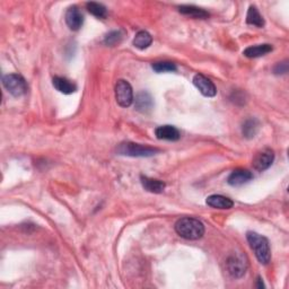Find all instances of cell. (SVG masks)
Here are the masks:
<instances>
[{
    "label": "cell",
    "mask_w": 289,
    "mask_h": 289,
    "mask_svg": "<svg viewBox=\"0 0 289 289\" xmlns=\"http://www.w3.org/2000/svg\"><path fill=\"white\" fill-rule=\"evenodd\" d=\"M252 179V172L244 169H237L230 173L227 179V182L229 185H232V187H241V185L250 182Z\"/></svg>",
    "instance_id": "cell-10"
},
{
    "label": "cell",
    "mask_w": 289,
    "mask_h": 289,
    "mask_svg": "<svg viewBox=\"0 0 289 289\" xmlns=\"http://www.w3.org/2000/svg\"><path fill=\"white\" fill-rule=\"evenodd\" d=\"M226 268L233 278H241L246 272L247 262L242 255H232L226 261Z\"/></svg>",
    "instance_id": "cell-6"
},
{
    "label": "cell",
    "mask_w": 289,
    "mask_h": 289,
    "mask_svg": "<svg viewBox=\"0 0 289 289\" xmlns=\"http://www.w3.org/2000/svg\"><path fill=\"white\" fill-rule=\"evenodd\" d=\"M86 8L87 11L97 18H105L107 16V11L104 5L98 4V3H87L86 4Z\"/></svg>",
    "instance_id": "cell-21"
},
{
    "label": "cell",
    "mask_w": 289,
    "mask_h": 289,
    "mask_svg": "<svg viewBox=\"0 0 289 289\" xmlns=\"http://www.w3.org/2000/svg\"><path fill=\"white\" fill-rule=\"evenodd\" d=\"M155 134L157 139L169 140V141H176L181 137L180 131L173 125H161L156 128Z\"/></svg>",
    "instance_id": "cell-12"
},
{
    "label": "cell",
    "mask_w": 289,
    "mask_h": 289,
    "mask_svg": "<svg viewBox=\"0 0 289 289\" xmlns=\"http://www.w3.org/2000/svg\"><path fill=\"white\" fill-rule=\"evenodd\" d=\"M141 184L144 190H147L148 192L152 193H162L166 188V184L161 180H155L147 178V176H141Z\"/></svg>",
    "instance_id": "cell-15"
},
{
    "label": "cell",
    "mask_w": 289,
    "mask_h": 289,
    "mask_svg": "<svg viewBox=\"0 0 289 289\" xmlns=\"http://www.w3.org/2000/svg\"><path fill=\"white\" fill-rule=\"evenodd\" d=\"M66 23L71 31H78L84 24V16L77 6H71L66 12Z\"/></svg>",
    "instance_id": "cell-9"
},
{
    "label": "cell",
    "mask_w": 289,
    "mask_h": 289,
    "mask_svg": "<svg viewBox=\"0 0 289 289\" xmlns=\"http://www.w3.org/2000/svg\"><path fill=\"white\" fill-rule=\"evenodd\" d=\"M288 71V62L283 61V62H279L273 68V72L275 75H283L287 74Z\"/></svg>",
    "instance_id": "cell-24"
},
{
    "label": "cell",
    "mask_w": 289,
    "mask_h": 289,
    "mask_svg": "<svg viewBox=\"0 0 289 289\" xmlns=\"http://www.w3.org/2000/svg\"><path fill=\"white\" fill-rule=\"evenodd\" d=\"M273 160H274L273 151H271L270 148H264L255 154L252 164L256 171L263 172L265 170H268L269 167L272 165Z\"/></svg>",
    "instance_id": "cell-7"
},
{
    "label": "cell",
    "mask_w": 289,
    "mask_h": 289,
    "mask_svg": "<svg viewBox=\"0 0 289 289\" xmlns=\"http://www.w3.org/2000/svg\"><path fill=\"white\" fill-rule=\"evenodd\" d=\"M52 84L58 92L66 94V95L75 93L77 89L76 85L72 83V81H70L67 78H63V77H54L52 80Z\"/></svg>",
    "instance_id": "cell-14"
},
{
    "label": "cell",
    "mask_w": 289,
    "mask_h": 289,
    "mask_svg": "<svg viewBox=\"0 0 289 289\" xmlns=\"http://www.w3.org/2000/svg\"><path fill=\"white\" fill-rule=\"evenodd\" d=\"M152 68L156 72H169V71H175L176 70V65H175L174 62L161 61V62L153 63Z\"/></svg>",
    "instance_id": "cell-23"
},
{
    "label": "cell",
    "mask_w": 289,
    "mask_h": 289,
    "mask_svg": "<svg viewBox=\"0 0 289 289\" xmlns=\"http://www.w3.org/2000/svg\"><path fill=\"white\" fill-rule=\"evenodd\" d=\"M179 12L181 14H183V15H187L192 18H201V20H203V18L209 17V13L206 12L205 9L196 6H189V5L180 6Z\"/></svg>",
    "instance_id": "cell-17"
},
{
    "label": "cell",
    "mask_w": 289,
    "mask_h": 289,
    "mask_svg": "<svg viewBox=\"0 0 289 289\" xmlns=\"http://www.w3.org/2000/svg\"><path fill=\"white\" fill-rule=\"evenodd\" d=\"M207 205L216 209H230L234 206V202L229 198L220 196V194H212L207 198Z\"/></svg>",
    "instance_id": "cell-13"
},
{
    "label": "cell",
    "mask_w": 289,
    "mask_h": 289,
    "mask_svg": "<svg viewBox=\"0 0 289 289\" xmlns=\"http://www.w3.org/2000/svg\"><path fill=\"white\" fill-rule=\"evenodd\" d=\"M160 152V149L143 146L140 143H134L131 141L121 142L116 148V153L122 156L130 157H152Z\"/></svg>",
    "instance_id": "cell-3"
},
{
    "label": "cell",
    "mask_w": 289,
    "mask_h": 289,
    "mask_svg": "<svg viewBox=\"0 0 289 289\" xmlns=\"http://www.w3.org/2000/svg\"><path fill=\"white\" fill-rule=\"evenodd\" d=\"M246 23L248 25H253L256 27H263L264 26V20L261 14L257 11L255 6H250L247 11L246 15Z\"/></svg>",
    "instance_id": "cell-20"
},
{
    "label": "cell",
    "mask_w": 289,
    "mask_h": 289,
    "mask_svg": "<svg viewBox=\"0 0 289 289\" xmlns=\"http://www.w3.org/2000/svg\"><path fill=\"white\" fill-rule=\"evenodd\" d=\"M273 50L271 44H259L253 45V47H248L243 51V54L247 58H259L262 56H265L269 52Z\"/></svg>",
    "instance_id": "cell-16"
},
{
    "label": "cell",
    "mask_w": 289,
    "mask_h": 289,
    "mask_svg": "<svg viewBox=\"0 0 289 289\" xmlns=\"http://www.w3.org/2000/svg\"><path fill=\"white\" fill-rule=\"evenodd\" d=\"M3 85L13 96L20 97L27 92V84L24 77L17 74H9L3 77Z\"/></svg>",
    "instance_id": "cell-4"
},
{
    "label": "cell",
    "mask_w": 289,
    "mask_h": 289,
    "mask_svg": "<svg viewBox=\"0 0 289 289\" xmlns=\"http://www.w3.org/2000/svg\"><path fill=\"white\" fill-rule=\"evenodd\" d=\"M115 99L122 107H129L133 102V90L131 85L124 79L117 80L115 84Z\"/></svg>",
    "instance_id": "cell-5"
},
{
    "label": "cell",
    "mask_w": 289,
    "mask_h": 289,
    "mask_svg": "<svg viewBox=\"0 0 289 289\" xmlns=\"http://www.w3.org/2000/svg\"><path fill=\"white\" fill-rule=\"evenodd\" d=\"M246 239L260 263L268 264L271 260V251L268 239L255 232H247Z\"/></svg>",
    "instance_id": "cell-2"
},
{
    "label": "cell",
    "mask_w": 289,
    "mask_h": 289,
    "mask_svg": "<svg viewBox=\"0 0 289 289\" xmlns=\"http://www.w3.org/2000/svg\"><path fill=\"white\" fill-rule=\"evenodd\" d=\"M175 232L181 237L190 241H196L201 238L205 234V225L200 220L191 217H183L175 224Z\"/></svg>",
    "instance_id": "cell-1"
},
{
    "label": "cell",
    "mask_w": 289,
    "mask_h": 289,
    "mask_svg": "<svg viewBox=\"0 0 289 289\" xmlns=\"http://www.w3.org/2000/svg\"><path fill=\"white\" fill-rule=\"evenodd\" d=\"M152 42H153L152 35L146 31H140L137 34H135L132 43L137 49L144 50L152 44Z\"/></svg>",
    "instance_id": "cell-19"
},
{
    "label": "cell",
    "mask_w": 289,
    "mask_h": 289,
    "mask_svg": "<svg viewBox=\"0 0 289 289\" xmlns=\"http://www.w3.org/2000/svg\"><path fill=\"white\" fill-rule=\"evenodd\" d=\"M123 39V33L121 31H111L104 38V44L107 47H115Z\"/></svg>",
    "instance_id": "cell-22"
},
{
    "label": "cell",
    "mask_w": 289,
    "mask_h": 289,
    "mask_svg": "<svg viewBox=\"0 0 289 289\" xmlns=\"http://www.w3.org/2000/svg\"><path fill=\"white\" fill-rule=\"evenodd\" d=\"M193 85L198 88L203 96L214 97L217 94V88L212 81L206 76L198 74L193 77Z\"/></svg>",
    "instance_id": "cell-8"
},
{
    "label": "cell",
    "mask_w": 289,
    "mask_h": 289,
    "mask_svg": "<svg viewBox=\"0 0 289 289\" xmlns=\"http://www.w3.org/2000/svg\"><path fill=\"white\" fill-rule=\"evenodd\" d=\"M263 287H264V284H263V282H262L261 277H259L257 278V288H263Z\"/></svg>",
    "instance_id": "cell-25"
},
{
    "label": "cell",
    "mask_w": 289,
    "mask_h": 289,
    "mask_svg": "<svg viewBox=\"0 0 289 289\" xmlns=\"http://www.w3.org/2000/svg\"><path fill=\"white\" fill-rule=\"evenodd\" d=\"M260 129V123L256 119H248L242 125V133L246 139L254 138Z\"/></svg>",
    "instance_id": "cell-18"
},
{
    "label": "cell",
    "mask_w": 289,
    "mask_h": 289,
    "mask_svg": "<svg viewBox=\"0 0 289 289\" xmlns=\"http://www.w3.org/2000/svg\"><path fill=\"white\" fill-rule=\"evenodd\" d=\"M134 107L138 112L144 113V114L151 112L154 107V99L152 95L148 92H144V90L138 93L134 99Z\"/></svg>",
    "instance_id": "cell-11"
}]
</instances>
